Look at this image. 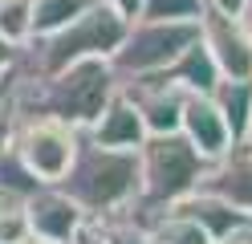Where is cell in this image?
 <instances>
[{
    "mask_svg": "<svg viewBox=\"0 0 252 244\" xmlns=\"http://www.w3.org/2000/svg\"><path fill=\"white\" fill-rule=\"evenodd\" d=\"M8 86H12L17 114H49V118H61L77 130H86L102 114V106L114 98L118 73L110 65V57H82L45 77L12 70Z\"/></svg>",
    "mask_w": 252,
    "mask_h": 244,
    "instance_id": "obj_1",
    "label": "cell"
},
{
    "mask_svg": "<svg viewBox=\"0 0 252 244\" xmlns=\"http://www.w3.org/2000/svg\"><path fill=\"white\" fill-rule=\"evenodd\" d=\"M12 130H17V102H12V86L4 73V81H0V151L12 142Z\"/></svg>",
    "mask_w": 252,
    "mask_h": 244,
    "instance_id": "obj_20",
    "label": "cell"
},
{
    "mask_svg": "<svg viewBox=\"0 0 252 244\" xmlns=\"http://www.w3.org/2000/svg\"><path fill=\"white\" fill-rule=\"evenodd\" d=\"M0 81H4V77H0Z\"/></svg>",
    "mask_w": 252,
    "mask_h": 244,
    "instance_id": "obj_29",
    "label": "cell"
},
{
    "mask_svg": "<svg viewBox=\"0 0 252 244\" xmlns=\"http://www.w3.org/2000/svg\"><path fill=\"white\" fill-rule=\"evenodd\" d=\"M248 25H252V8H248Z\"/></svg>",
    "mask_w": 252,
    "mask_h": 244,
    "instance_id": "obj_27",
    "label": "cell"
},
{
    "mask_svg": "<svg viewBox=\"0 0 252 244\" xmlns=\"http://www.w3.org/2000/svg\"><path fill=\"white\" fill-rule=\"evenodd\" d=\"M199 37L220 65V77H252V25L248 16H228L203 4Z\"/></svg>",
    "mask_w": 252,
    "mask_h": 244,
    "instance_id": "obj_7",
    "label": "cell"
},
{
    "mask_svg": "<svg viewBox=\"0 0 252 244\" xmlns=\"http://www.w3.org/2000/svg\"><path fill=\"white\" fill-rule=\"evenodd\" d=\"M171 208H179V211H187V216H195L203 228H208V236H212L216 244L228 240V236H236V232H244V228H252V216H248V211H240L236 204H228L224 195L203 191V187H195L191 195L175 200Z\"/></svg>",
    "mask_w": 252,
    "mask_h": 244,
    "instance_id": "obj_13",
    "label": "cell"
},
{
    "mask_svg": "<svg viewBox=\"0 0 252 244\" xmlns=\"http://www.w3.org/2000/svg\"><path fill=\"white\" fill-rule=\"evenodd\" d=\"M203 0H143L138 21H199Z\"/></svg>",
    "mask_w": 252,
    "mask_h": 244,
    "instance_id": "obj_18",
    "label": "cell"
},
{
    "mask_svg": "<svg viewBox=\"0 0 252 244\" xmlns=\"http://www.w3.org/2000/svg\"><path fill=\"white\" fill-rule=\"evenodd\" d=\"M163 77H171L175 86H183L187 94H212L216 81H220V65L216 57L208 53V45H203V37H195L191 45L183 49V53L167 65V70H159Z\"/></svg>",
    "mask_w": 252,
    "mask_h": 244,
    "instance_id": "obj_14",
    "label": "cell"
},
{
    "mask_svg": "<svg viewBox=\"0 0 252 244\" xmlns=\"http://www.w3.org/2000/svg\"><path fill=\"white\" fill-rule=\"evenodd\" d=\"M69 244H110V240H106V232H102V224H98V220H86V224L73 232Z\"/></svg>",
    "mask_w": 252,
    "mask_h": 244,
    "instance_id": "obj_22",
    "label": "cell"
},
{
    "mask_svg": "<svg viewBox=\"0 0 252 244\" xmlns=\"http://www.w3.org/2000/svg\"><path fill=\"white\" fill-rule=\"evenodd\" d=\"M98 0H33V37H49V33H57L61 25H69L73 16H82Z\"/></svg>",
    "mask_w": 252,
    "mask_h": 244,
    "instance_id": "obj_17",
    "label": "cell"
},
{
    "mask_svg": "<svg viewBox=\"0 0 252 244\" xmlns=\"http://www.w3.org/2000/svg\"><path fill=\"white\" fill-rule=\"evenodd\" d=\"M220 244H252V236H248V228H244V232H236V236H228V240H220Z\"/></svg>",
    "mask_w": 252,
    "mask_h": 244,
    "instance_id": "obj_25",
    "label": "cell"
},
{
    "mask_svg": "<svg viewBox=\"0 0 252 244\" xmlns=\"http://www.w3.org/2000/svg\"><path fill=\"white\" fill-rule=\"evenodd\" d=\"M65 195L82 204L86 216H110L138 204V151L102 146L86 130L77 135V151L69 171L57 183Z\"/></svg>",
    "mask_w": 252,
    "mask_h": 244,
    "instance_id": "obj_2",
    "label": "cell"
},
{
    "mask_svg": "<svg viewBox=\"0 0 252 244\" xmlns=\"http://www.w3.org/2000/svg\"><path fill=\"white\" fill-rule=\"evenodd\" d=\"M17 61H21V45H17V41H8L4 33H0V77L17 70Z\"/></svg>",
    "mask_w": 252,
    "mask_h": 244,
    "instance_id": "obj_21",
    "label": "cell"
},
{
    "mask_svg": "<svg viewBox=\"0 0 252 244\" xmlns=\"http://www.w3.org/2000/svg\"><path fill=\"white\" fill-rule=\"evenodd\" d=\"M122 94L138 106L147 122V135H167V130H179L183 122V102H187V90L175 86L171 77L163 73H138V77H122L118 81Z\"/></svg>",
    "mask_w": 252,
    "mask_h": 244,
    "instance_id": "obj_8",
    "label": "cell"
},
{
    "mask_svg": "<svg viewBox=\"0 0 252 244\" xmlns=\"http://www.w3.org/2000/svg\"><path fill=\"white\" fill-rule=\"evenodd\" d=\"M77 135L82 130L49 118V114H17V130H12V146L25 159V167L33 171L41 183H61V175L69 171Z\"/></svg>",
    "mask_w": 252,
    "mask_h": 244,
    "instance_id": "obj_6",
    "label": "cell"
},
{
    "mask_svg": "<svg viewBox=\"0 0 252 244\" xmlns=\"http://www.w3.org/2000/svg\"><path fill=\"white\" fill-rule=\"evenodd\" d=\"M102 4H110L114 12H122L126 21H138V12H143V0H102Z\"/></svg>",
    "mask_w": 252,
    "mask_h": 244,
    "instance_id": "obj_24",
    "label": "cell"
},
{
    "mask_svg": "<svg viewBox=\"0 0 252 244\" xmlns=\"http://www.w3.org/2000/svg\"><path fill=\"white\" fill-rule=\"evenodd\" d=\"M151 236L159 244H216L208 236V228H203L195 216L179 211V208H163L159 216L151 220Z\"/></svg>",
    "mask_w": 252,
    "mask_h": 244,
    "instance_id": "obj_16",
    "label": "cell"
},
{
    "mask_svg": "<svg viewBox=\"0 0 252 244\" xmlns=\"http://www.w3.org/2000/svg\"><path fill=\"white\" fill-rule=\"evenodd\" d=\"M248 139H252V126H248Z\"/></svg>",
    "mask_w": 252,
    "mask_h": 244,
    "instance_id": "obj_28",
    "label": "cell"
},
{
    "mask_svg": "<svg viewBox=\"0 0 252 244\" xmlns=\"http://www.w3.org/2000/svg\"><path fill=\"white\" fill-rule=\"evenodd\" d=\"M199 187L224 195L228 204L252 216V139H236L220 159H212Z\"/></svg>",
    "mask_w": 252,
    "mask_h": 244,
    "instance_id": "obj_10",
    "label": "cell"
},
{
    "mask_svg": "<svg viewBox=\"0 0 252 244\" xmlns=\"http://www.w3.org/2000/svg\"><path fill=\"white\" fill-rule=\"evenodd\" d=\"M33 228H29L25 204H0V244H29Z\"/></svg>",
    "mask_w": 252,
    "mask_h": 244,
    "instance_id": "obj_19",
    "label": "cell"
},
{
    "mask_svg": "<svg viewBox=\"0 0 252 244\" xmlns=\"http://www.w3.org/2000/svg\"><path fill=\"white\" fill-rule=\"evenodd\" d=\"M25 216H29L33 236L53 240V244H69L73 232L90 220L82 211V204H77L73 195H65L57 183H45V187H37L33 195H29L25 200Z\"/></svg>",
    "mask_w": 252,
    "mask_h": 244,
    "instance_id": "obj_9",
    "label": "cell"
},
{
    "mask_svg": "<svg viewBox=\"0 0 252 244\" xmlns=\"http://www.w3.org/2000/svg\"><path fill=\"white\" fill-rule=\"evenodd\" d=\"M179 130H183V139L191 142L208 163L220 159V155L236 142V139H232V126H228V118H224V110L216 106L212 94H187Z\"/></svg>",
    "mask_w": 252,
    "mask_h": 244,
    "instance_id": "obj_11",
    "label": "cell"
},
{
    "mask_svg": "<svg viewBox=\"0 0 252 244\" xmlns=\"http://www.w3.org/2000/svg\"><path fill=\"white\" fill-rule=\"evenodd\" d=\"M29 244H53V240H41V236H33V240H29Z\"/></svg>",
    "mask_w": 252,
    "mask_h": 244,
    "instance_id": "obj_26",
    "label": "cell"
},
{
    "mask_svg": "<svg viewBox=\"0 0 252 244\" xmlns=\"http://www.w3.org/2000/svg\"><path fill=\"white\" fill-rule=\"evenodd\" d=\"M212 98H216V106L224 110V118L232 126V139H248V126H252V77H220Z\"/></svg>",
    "mask_w": 252,
    "mask_h": 244,
    "instance_id": "obj_15",
    "label": "cell"
},
{
    "mask_svg": "<svg viewBox=\"0 0 252 244\" xmlns=\"http://www.w3.org/2000/svg\"><path fill=\"white\" fill-rule=\"evenodd\" d=\"M199 37V21H130L122 45L110 53L118 81L138 73H159Z\"/></svg>",
    "mask_w": 252,
    "mask_h": 244,
    "instance_id": "obj_5",
    "label": "cell"
},
{
    "mask_svg": "<svg viewBox=\"0 0 252 244\" xmlns=\"http://www.w3.org/2000/svg\"><path fill=\"white\" fill-rule=\"evenodd\" d=\"M86 135L94 142H102V146H122V151H138L147 139V122H143V114H138V106L130 102V98L122 94V86L114 90V98L102 106V114L86 126Z\"/></svg>",
    "mask_w": 252,
    "mask_h": 244,
    "instance_id": "obj_12",
    "label": "cell"
},
{
    "mask_svg": "<svg viewBox=\"0 0 252 244\" xmlns=\"http://www.w3.org/2000/svg\"><path fill=\"white\" fill-rule=\"evenodd\" d=\"M203 4L216 8V12H228V16H248L252 0H203Z\"/></svg>",
    "mask_w": 252,
    "mask_h": 244,
    "instance_id": "obj_23",
    "label": "cell"
},
{
    "mask_svg": "<svg viewBox=\"0 0 252 244\" xmlns=\"http://www.w3.org/2000/svg\"><path fill=\"white\" fill-rule=\"evenodd\" d=\"M203 171H208V159L183 139V130L147 135L143 146H138V204L130 211L151 224L163 208L191 195L199 187Z\"/></svg>",
    "mask_w": 252,
    "mask_h": 244,
    "instance_id": "obj_4",
    "label": "cell"
},
{
    "mask_svg": "<svg viewBox=\"0 0 252 244\" xmlns=\"http://www.w3.org/2000/svg\"><path fill=\"white\" fill-rule=\"evenodd\" d=\"M126 29H130V21L98 0L94 8H86L82 16H73L69 25H61L57 33H49V37L25 41L17 70L33 73V77H45V73H57V70H65L69 61H82V57H110L122 45Z\"/></svg>",
    "mask_w": 252,
    "mask_h": 244,
    "instance_id": "obj_3",
    "label": "cell"
}]
</instances>
